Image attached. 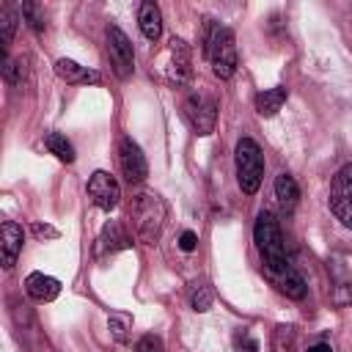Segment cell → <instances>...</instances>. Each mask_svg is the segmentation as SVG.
Here are the masks:
<instances>
[{"instance_id": "obj_12", "label": "cell", "mask_w": 352, "mask_h": 352, "mask_svg": "<svg viewBox=\"0 0 352 352\" xmlns=\"http://www.w3.org/2000/svg\"><path fill=\"white\" fill-rule=\"evenodd\" d=\"M55 74L60 80H66L69 85H99L102 82V74L88 69V66H80L77 60H69V58H60L55 60Z\"/></svg>"}, {"instance_id": "obj_20", "label": "cell", "mask_w": 352, "mask_h": 352, "mask_svg": "<svg viewBox=\"0 0 352 352\" xmlns=\"http://www.w3.org/2000/svg\"><path fill=\"white\" fill-rule=\"evenodd\" d=\"M44 146H47L50 154H55L60 162H74V146L66 140V135H60V132H47Z\"/></svg>"}, {"instance_id": "obj_29", "label": "cell", "mask_w": 352, "mask_h": 352, "mask_svg": "<svg viewBox=\"0 0 352 352\" xmlns=\"http://www.w3.org/2000/svg\"><path fill=\"white\" fill-rule=\"evenodd\" d=\"M33 234L36 236H47V239H58V228H52L47 223H33Z\"/></svg>"}, {"instance_id": "obj_23", "label": "cell", "mask_w": 352, "mask_h": 352, "mask_svg": "<svg viewBox=\"0 0 352 352\" xmlns=\"http://www.w3.org/2000/svg\"><path fill=\"white\" fill-rule=\"evenodd\" d=\"M129 324H132V319H129L126 314H110V316H107V327H110V333H113L116 341H126Z\"/></svg>"}, {"instance_id": "obj_22", "label": "cell", "mask_w": 352, "mask_h": 352, "mask_svg": "<svg viewBox=\"0 0 352 352\" xmlns=\"http://www.w3.org/2000/svg\"><path fill=\"white\" fill-rule=\"evenodd\" d=\"M272 349H275V352H292V349H294V327H289V324L275 327Z\"/></svg>"}, {"instance_id": "obj_14", "label": "cell", "mask_w": 352, "mask_h": 352, "mask_svg": "<svg viewBox=\"0 0 352 352\" xmlns=\"http://www.w3.org/2000/svg\"><path fill=\"white\" fill-rule=\"evenodd\" d=\"M25 292L36 300V302H50L60 294V280L52 278V275H44V272H30L25 278Z\"/></svg>"}, {"instance_id": "obj_21", "label": "cell", "mask_w": 352, "mask_h": 352, "mask_svg": "<svg viewBox=\"0 0 352 352\" xmlns=\"http://www.w3.org/2000/svg\"><path fill=\"white\" fill-rule=\"evenodd\" d=\"M212 302H214V289L206 280L192 283V289H190V308L198 311V314H206L212 308Z\"/></svg>"}, {"instance_id": "obj_30", "label": "cell", "mask_w": 352, "mask_h": 352, "mask_svg": "<svg viewBox=\"0 0 352 352\" xmlns=\"http://www.w3.org/2000/svg\"><path fill=\"white\" fill-rule=\"evenodd\" d=\"M308 352H333V349H330V344H314Z\"/></svg>"}, {"instance_id": "obj_17", "label": "cell", "mask_w": 352, "mask_h": 352, "mask_svg": "<svg viewBox=\"0 0 352 352\" xmlns=\"http://www.w3.org/2000/svg\"><path fill=\"white\" fill-rule=\"evenodd\" d=\"M286 96H289V91H286L283 85H278V88H267V91L256 94V113L264 116V118L275 116V113L283 107Z\"/></svg>"}, {"instance_id": "obj_18", "label": "cell", "mask_w": 352, "mask_h": 352, "mask_svg": "<svg viewBox=\"0 0 352 352\" xmlns=\"http://www.w3.org/2000/svg\"><path fill=\"white\" fill-rule=\"evenodd\" d=\"M275 198H278V204H280L286 212H292V209L297 206V201H300V187H297V182H294L292 173H280V176L275 179Z\"/></svg>"}, {"instance_id": "obj_26", "label": "cell", "mask_w": 352, "mask_h": 352, "mask_svg": "<svg viewBox=\"0 0 352 352\" xmlns=\"http://www.w3.org/2000/svg\"><path fill=\"white\" fill-rule=\"evenodd\" d=\"M234 346H236V352H258V341L248 330H239L234 336Z\"/></svg>"}, {"instance_id": "obj_7", "label": "cell", "mask_w": 352, "mask_h": 352, "mask_svg": "<svg viewBox=\"0 0 352 352\" xmlns=\"http://www.w3.org/2000/svg\"><path fill=\"white\" fill-rule=\"evenodd\" d=\"M107 55H110L113 72L121 80H126L135 69V52H132V41L118 25H107Z\"/></svg>"}, {"instance_id": "obj_6", "label": "cell", "mask_w": 352, "mask_h": 352, "mask_svg": "<svg viewBox=\"0 0 352 352\" xmlns=\"http://www.w3.org/2000/svg\"><path fill=\"white\" fill-rule=\"evenodd\" d=\"M330 212L344 228H352V162L338 168L330 182Z\"/></svg>"}, {"instance_id": "obj_28", "label": "cell", "mask_w": 352, "mask_h": 352, "mask_svg": "<svg viewBox=\"0 0 352 352\" xmlns=\"http://www.w3.org/2000/svg\"><path fill=\"white\" fill-rule=\"evenodd\" d=\"M195 245H198V234L195 231H182V236H179V248L182 250H195Z\"/></svg>"}, {"instance_id": "obj_15", "label": "cell", "mask_w": 352, "mask_h": 352, "mask_svg": "<svg viewBox=\"0 0 352 352\" xmlns=\"http://www.w3.org/2000/svg\"><path fill=\"white\" fill-rule=\"evenodd\" d=\"M138 22H140V33L148 38V41H157L162 36V14H160V6L157 3H143L140 11H138Z\"/></svg>"}, {"instance_id": "obj_3", "label": "cell", "mask_w": 352, "mask_h": 352, "mask_svg": "<svg viewBox=\"0 0 352 352\" xmlns=\"http://www.w3.org/2000/svg\"><path fill=\"white\" fill-rule=\"evenodd\" d=\"M206 55H209V63H212V72L214 77L220 80H228L234 77L236 72V38H234V30L226 28V25H214L209 30V38H206Z\"/></svg>"}, {"instance_id": "obj_25", "label": "cell", "mask_w": 352, "mask_h": 352, "mask_svg": "<svg viewBox=\"0 0 352 352\" xmlns=\"http://www.w3.org/2000/svg\"><path fill=\"white\" fill-rule=\"evenodd\" d=\"M3 74H6V80L8 82H14V85H19L22 82V77H25V69H22V60H3Z\"/></svg>"}, {"instance_id": "obj_24", "label": "cell", "mask_w": 352, "mask_h": 352, "mask_svg": "<svg viewBox=\"0 0 352 352\" xmlns=\"http://www.w3.org/2000/svg\"><path fill=\"white\" fill-rule=\"evenodd\" d=\"M19 11H22V19H25L36 33H38V30H44V16H41V11H38V6H36V3L25 0Z\"/></svg>"}, {"instance_id": "obj_27", "label": "cell", "mask_w": 352, "mask_h": 352, "mask_svg": "<svg viewBox=\"0 0 352 352\" xmlns=\"http://www.w3.org/2000/svg\"><path fill=\"white\" fill-rule=\"evenodd\" d=\"M135 352H162V338L160 336H143L135 344Z\"/></svg>"}, {"instance_id": "obj_5", "label": "cell", "mask_w": 352, "mask_h": 352, "mask_svg": "<svg viewBox=\"0 0 352 352\" xmlns=\"http://www.w3.org/2000/svg\"><path fill=\"white\" fill-rule=\"evenodd\" d=\"M184 118L195 129V135H212L217 124V99L209 91H190L184 96Z\"/></svg>"}, {"instance_id": "obj_4", "label": "cell", "mask_w": 352, "mask_h": 352, "mask_svg": "<svg viewBox=\"0 0 352 352\" xmlns=\"http://www.w3.org/2000/svg\"><path fill=\"white\" fill-rule=\"evenodd\" d=\"M234 162H236L239 190L245 195H256L261 187V176H264V157H261L258 143L253 138H242L234 148Z\"/></svg>"}, {"instance_id": "obj_1", "label": "cell", "mask_w": 352, "mask_h": 352, "mask_svg": "<svg viewBox=\"0 0 352 352\" xmlns=\"http://www.w3.org/2000/svg\"><path fill=\"white\" fill-rule=\"evenodd\" d=\"M253 242L258 248L261 264L267 270L270 278H275L278 272L289 270V258H286V248H283V234H280V223L272 212H258L256 226H253Z\"/></svg>"}, {"instance_id": "obj_13", "label": "cell", "mask_w": 352, "mask_h": 352, "mask_svg": "<svg viewBox=\"0 0 352 352\" xmlns=\"http://www.w3.org/2000/svg\"><path fill=\"white\" fill-rule=\"evenodd\" d=\"M129 245H132V239L126 236L124 226H121L118 220H110V223L102 228L99 239H96V256H110V253L126 250Z\"/></svg>"}, {"instance_id": "obj_19", "label": "cell", "mask_w": 352, "mask_h": 352, "mask_svg": "<svg viewBox=\"0 0 352 352\" xmlns=\"http://www.w3.org/2000/svg\"><path fill=\"white\" fill-rule=\"evenodd\" d=\"M19 16H22V11H16L11 3H0V38H3V47H8L14 41Z\"/></svg>"}, {"instance_id": "obj_11", "label": "cell", "mask_w": 352, "mask_h": 352, "mask_svg": "<svg viewBox=\"0 0 352 352\" xmlns=\"http://www.w3.org/2000/svg\"><path fill=\"white\" fill-rule=\"evenodd\" d=\"M22 242H25V231L19 223L6 220L0 226V248H3V267L11 270L16 264V256L22 253Z\"/></svg>"}, {"instance_id": "obj_10", "label": "cell", "mask_w": 352, "mask_h": 352, "mask_svg": "<svg viewBox=\"0 0 352 352\" xmlns=\"http://www.w3.org/2000/svg\"><path fill=\"white\" fill-rule=\"evenodd\" d=\"M170 63H168V77L176 82V85H187L192 80V52H190V44L184 38H170Z\"/></svg>"}, {"instance_id": "obj_8", "label": "cell", "mask_w": 352, "mask_h": 352, "mask_svg": "<svg viewBox=\"0 0 352 352\" xmlns=\"http://www.w3.org/2000/svg\"><path fill=\"white\" fill-rule=\"evenodd\" d=\"M85 190H88V198L104 212H113L118 206V201H121V187H118L116 176L107 173V170H94Z\"/></svg>"}, {"instance_id": "obj_2", "label": "cell", "mask_w": 352, "mask_h": 352, "mask_svg": "<svg viewBox=\"0 0 352 352\" xmlns=\"http://www.w3.org/2000/svg\"><path fill=\"white\" fill-rule=\"evenodd\" d=\"M129 223H132V234L140 242L154 245L160 239V234H162L165 201L157 192H151V190H140L129 201Z\"/></svg>"}, {"instance_id": "obj_9", "label": "cell", "mask_w": 352, "mask_h": 352, "mask_svg": "<svg viewBox=\"0 0 352 352\" xmlns=\"http://www.w3.org/2000/svg\"><path fill=\"white\" fill-rule=\"evenodd\" d=\"M118 165H121V173L129 184H138L148 176V162H146L140 146L126 135L118 140Z\"/></svg>"}, {"instance_id": "obj_16", "label": "cell", "mask_w": 352, "mask_h": 352, "mask_svg": "<svg viewBox=\"0 0 352 352\" xmlns=\"http://www.w3.org/2000/svg\"><path fill=\"white\" fill-rule=\"evenodd\" d=\"M272 280H275V286L280 289V294H286V297H292V300H302V297H305V292H308L305 278H302L294 267H289V270L278 272Z\"/></svg>"}]
</instances>
